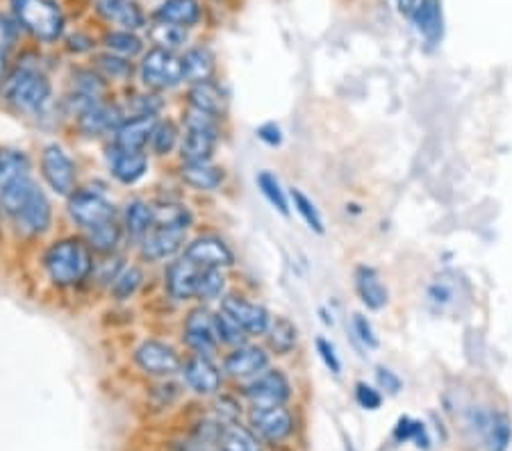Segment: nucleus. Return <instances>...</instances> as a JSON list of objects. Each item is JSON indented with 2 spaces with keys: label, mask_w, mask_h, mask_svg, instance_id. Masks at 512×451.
I'll return each mask as SVG.
<instances>
[{
  "label": "nucleus",
  "mask_w": 512,
  "mask_h": 451,
  "mask_svg": "<svg viewBox=\"0 0 512 451\" xmlns=\"http://www.w3.org/2000/svg\"><path fill=\"white\" fill-rule=\"evenodd\" d=\"M64 60L57 51L26 44L0 85V112L51 137L64 135L60 114V73Z\"/></svg>",
  "instance_id": "nucleus-1"
},
{
  "label": "nucleus",
  "mask_w": 512,
  "mask_h": 451,
  "mask_svg": "<svg viewBox=\"0 0 512 451\" xmlns=\"http://www.w3.org/2000/svg\"><path fill=\"white\" fill-rule=\"evenodd\" d=\"M28 258L32 278L44 297L57 301L94 297L92 278L98 256L80 233L60 228Z\"/></svg>",
  "instance_id": "nucleus-2"
},
{
  "label": "nucleus",
  "mask_w": 512,
  "mask_h": 451,
  "mask_svg": "<svg viewBox=\"0 0 512 451\" xmlns=\"http://www.w3.org/2000/svg\"><path fill=\"white\" fill-rule=\"evenodd\" d=\"M117 187L107 176H87L69 199L60 203L62 224L85 237L96 256L130 251L119 221Z\"/></svg>",
  "instance_id": "nucleus-3"
},
{
  "label": "nucleus",
  "mask_w": 512,
  "mask_h": 451,
  "mask_svg": "<svg viewBox=\"0 0 512 451\" xmlns=\"http://www.w3.org/2000/svg\"><path fill=\"white\" fill-rule=\"evenodd\" d=\"M28 44L57 51L66 30L73 26L71 0H5Z\"/></svg>",
  "instance_id": "nucleus-4"
},
{
  "label": "nucleus",
  "mask_w": 512,
  "mask_h": 451,
  "mask_svg": "<svg viewBox=\"0 0 512 451\" xmlns=\"http://www.w3.org/2000/svg\"><path fill=\"white\" fill-rule=\"evenodd\" d=\"M7 228H10V251L28 256L39 244H44L48 237L64 228L60 201L44 185H39L28 203L14 217L7 219Z\"/></svg>",
  "instance_id": "nucleus-5"
},
{
  "label": "nucleus",
  "mask_w": 512,
  "mask_h": 451,
  "mask_svg": "<svg viewBox=\"0 0 512 451\" xmlns=\"http://www.w3.org/2000/svg\"><path fill=\"white\" fill-rule=\"evenodd\" d=\"M35 158L39 183L60 203L69 199L87 178L85 162H82L78 149H73L71 139L64 135L41 139L35 146Z\"/></svg>",
  "instance_id": "nucleus-6"
},
{
  "label": "nucleus",
  "mask_w": 512,
  "mask_h": 451,
  "mask_svg": "<svg viewBox=\"0 0 512 451\" xmlns=\"http://www.w3.org/2000/svg\"><path fill=\"white\" fill-rule=\"evenodd\" d=\"M39 185L35 149L26 144L0 142V203L5 217H14Z\"/></svg>",
  "instance_id": "nucleus-7"
},
{
  "label": "nucleus",
  "mask_w": 512,
  "mask_h": 451,
  "mask_svg": "<svg viewBox=\"0 0 512 451\" xmlns=\"http://www.w3.org/2000/svg\"><path fill=\"white\" fill-rule=\"evenodd\" d=\"M114 89L89 62H66L60 73V114L64 128L80 112L112 98Z\"/></svg>",
  "instance_id": "nucleus-8"
},
{
  "label": "nucleus",
  "mask_w": 512,
  "mask_h": 451,
  "mask_svg": "<svg viewBox=\"0 0 512 451\" xmlns=\"http://www.w3.org/2000/svg\"><path fill=\"white\" fill-rule=\"evenodd\" d=\"M183 360L185 351L178 340L160 333L139 335L128 349V365L142 381L176 379Z\"/></svg>",
  "instance_id": "nucleus-9"
},
{
  "label": "nucleus",
  "mask_w": 512,
  "mask_h": 451,
  "mask_svg": "<svg viewBox=\"0 0 512 451\" xmlns=\"http://www.w3.org/2000/svg\"><path fill=\"white\" fill-rule=\"evenodd\" d=\"M178 119L183 123V144L176 162H212L219 158L221 146L226 142L228 123L214 119L210 114L180 108Z\"/></svg>",
  "instance_id": "nucleus-10"
},
{
  "label": "nucleus",
  "mask_w": 512,
  "mask_h": 451,
  "mask_svg": "<svg viewBox=\"0 0 512 451\" xmlns=\"http://www.w3.org/2000/svg\"><path fill=\"white\" fill-rule=\"evenodd\" d=\"M128 114L123 110V103L119 94L107 98L103 103H96L92 108L80 112L76 119L69 121L64 128V137H69L76 144H89V146H103L112 139L114 130L121 126V121Z\"/></svg>",
  "instance_id": "nucleus-11"
},
{
  "label": "nucleus",
  "mask_w": 512,
  "mask_h": 451,
  "mask_svg": "<svg viewBox=\"0 0 512 451\" xmlns=\"http://www.w3.org/2000/svg\"><path fill=\"white\" fill-rule=\"evenodd\" d=\"M137 85L162 96H180L185 89L183 62L180 53L148 46L137 60Z\"/></svg>",
  "instance_id": "nucleus-12"
},
{
  "label": "nucleus",
  "mask_w": 512,
  "mask_h": 451,
  "mask_svg": "<svg viewBox=\"0 0 512 451\" xmlns=\"http://www.w3.org/2000/svg\"><path fill=\"white\" fill-rule=\"evenodd\" d=\"M176 340L185 354L219 358L221 347L214 331V308L192 303L180 310L176 317Z\"/></svg>",
  "instance_id": "nucleus-13"
},
{
  "label": "nucleus",
  "mask_w": 512,
  "mask_h": 451,
  "mask_svg": "<svg viewBox=\"0 0 512 451\" xmlns=\"http://www.w3.org/2000/svg\"><path fill=\"white\" fill-rule=\"evenodd\" d=\"M101 158L105 176L117 190L137 192L153 176L155 160L148 151H123L112 144L101 146Z\"/></svg>",
  "instance_id": "nucleus-14"
},
{
  "label": "nucleus",
  "mask_w": 512,
  "mask_h": 451,
  "mask_svg": "<svg viewBox=\"0 0 512 451\" xmlns=\"http://www.w3.org/2000/svg\"><path fill=\"white\" fill-rule=\"evenodd\" d=\"M171 180L189 199H210L219 196L230 183L228 169L219 160L212 162H173Z\"/></svg>",
  "instance_id": "nucleus-15"
},
{
  "label": "nucleus",
  "mask_w": 512,
  "mask_h": 451,
  "mask_svg": "<svg viewBox=\"0 0 512 451\" xmlns=\"http://www.w3.org/2000/svg\"><path fill=\"white\" fill-rule=\"evenodd\" d=\"M183 256L201 269H226V272H235L239 265L237 251L228 237L217 231V228L208 226H201L189 237Z\"/></svg>",
  "instance_id": "nucleus-16"
},
{
  "label": "nucleus",
  "mask_w": 512,
  "mask_h": 451,
  "mask_svg": "<svg viewBox=\"0 0 512 451\" xmlns=\"http://www.w3.org/2000/svg\"><path fill=\"white\" fill-rule=\"evenodd\" d=\"M178 379L183 383L187 397L203 401V404H208L210 399L221 395V392L228 388L226 374L224 369H221L219 358L212 356L185 354Z\"/></svg>",
  "instance_id": "nucleus-17"
},
{
  "label": "nucleus",
  "mask_w": 512,
  "mask_h": 451,
  "mask_svg": "<svg viewBox=\"0 0 512 451\" xmlns=\"http://www.w3.org/2000/svg\"><path fill=\"white\" fill-rule=\"evenodd\" d=\"M192 235L194 233H187V231H183V228L155 221V226L148 231V235L144 237V240H139L135 246H132L130 253H132V258L144 262L146 267L160 269L162 265H167V262H171L173 258L183 256L185 246Z\"/></svg>",
  "instance_id": "nucleus-18"
},
{
  "label": "nucleus",
  "mask_w": 512,
  "mask_h": 451,
  "mask_svg": "<svg viewBox=\"0 0 512 451\" xmlns=\"http://www.w3.org/2000/svg\"><path fill=\"white\" fill-rule=\"evenodd\" d=\"M221 369H224L228 385H244L253 381L255 376H260L264 369L274 365V356L269 354V349L264 347L262 340H249L239 347L221 351L219 356Z\"/></svg>",
  "instance_id": "nucleus-19"
},
{
  "label": "nucleus",
  "mask_w": 512,
  "mask_h": 451,
  "mask_svg": "<svg viewBox=\"0 0 512 451\" xmlns=\"http://www.w3.org/2000/svg\"><path fill=\"white\" fill-rule=\"evenodd\" d=\"M87 16L98 28L146 32L151 26V7H146L144 0H94Z\"/></svg>",
  "instance_id": "nucleus-20"
},
{
  "label": "nucleus",
  "mask_w": 512,
  "mask_h": 451,
  "mask_svg": "<svg viewBox=\"0 0 512 451\" xmlns=\"http://www.w3.org/2000/svg\"><path fill=\"white\" fill-rule=\"evenodd\" d=\"M198 276H201V267H196L185 256H178L158 269V278L155 281H158V292L162 297L171 306L183 310L196 303Z\"/></svg>",
  "instance_id": "nucleus-21"
},
{
  "label": "nucleus",
  "mask_w": 512,
  "mask_h": 451,
  "mask_svg": "<svg viewBox=\"0 0 512 451\" xmlns=\"http://www.w3.org/2000/svg\"><path fill=\"white\" fill-rule=\"evenodd\" d=\"M239 397L246 406H289L294 399V385L283 367L271 365L253 381L237 385Z\"/></svg>",
  "instance_id": "nucleus-22"
},
{
  "label": "nucleus",
  "mask_w": 512,
  "mask_h": 451,
  "mask_svg": "<svg viewBox=\"0 0 512 451\" xmlns=\"http://www.w3.org/2000/svg\"><path fill=\"white\" fill-rule=\"evenodd\" d=\"M219 310H224L235 324L242 326L251 340H262L264 333L269 331L271 319H274V313L260 299L251 297L249 292L239 290V287H233V292L219 303Z\"/></svg>",
  "instance_id": "nucleus-23"
},
{
  "label": "nucleus",
  "mask_w": 512,
  "mask_h": 451,
  "mask_svg": "<svg viewBox=\"0 0 512 451\" xmlns=\"http://www.w3.org/2000/svg\"><path fill=\"white\" fill-rule=\"evenodd\" d=\"M119 221L128 249H132L155 226V201L151 192L137 190L123 194L119 201Z\"/></svg>",
  "instance_id": "nucleus-24"
},
{
  "label": "nucleus",
  "mask_w": 512,
  "mask_h": 451,
  "mask_svg": "<svg viewBox=\"0 0 512 451\" xmlns=\"http://www.w3.org/2000/svg\"><path fill=\"white\" fill-rule=\"evenodd\" d=\"M151 287H158L153 269L130 256L126 267L121 269L119 276L114 278V283L110 285V290L105 292V299L110 306H132L135 301L144 299L146 294L151 292Z\"/></svg>",
  "instance_id": "nucleus-25"
},
{
  "label": "nucleus",
  "mask_w": 512,
  "mask_h": 451,
  "mask_svg": "<svg viewBox=\"0 0 512 451\" xmlns=\"http://www.w3.org/2000/svg\"><path fill=\"white\" fill-rule=\"evenodd\" d=\"M178 105L180 108H189V110L210 114V117L228 123L230 92H228L226 82L221 78L194 82V85H187L183 92H180Z\"/></svg>",
  "instance_id": "nucleus-26"
},
{
  "label": "nucleus",
  "mask_w": 512,
  "mask_h": 451,
  "mask_svg": "<svg viewBox=\"0 0 512 451\" xmlns=\"http://www.w3.org/2000/svg\"><path fill=\"white\" fill-rule=\"evenodd\" d=\"M244 422L262 445H280L294 433V415L289 406H249Z\"/></svg>",
  "instance_id": "nucleus-27"
},
{
  "label": "nucleus",
  "mask_w": 512,
  "mask_h": 451,
  "mask_svg": "<svg viewBox=\"0 0 512 451\" xmlns=\"http://www.w3.org/2000/svg\"><path fill=\"white\" fill-rule=\"evenodd\" d=\"M212 7L205 0H158L151 5V21L173 23L185 30L196 32L205 30L210 23Z\"/></svg>",
  "instance_id": "nucleus-28"
},
{
  "label": "nucleus",
  "mask_w": 512,
  "mask_h": 451,
  "mask_svg": "<svg viewBox=\"0 0 512 451\" xmlns=\"http://www.w3.org/2000/svg\"><path fill=\"white\" fill-rule=\"evenodd\" d=\"M180 144H183V123L176 112H167L155 119V126L148 139V155L155 164H173L178 160Z\"/></svg>",
  "instance_id": "nucleus-29"
},
{
  "label": "nucleus",
  "mask_w": 512,
  "mask_h": 451,
  "mask_svg": "<svg viewBox=\"0 0 512 451\" xmlns=\"http://www.w3.org/2000/svg\"><path fill=\"white\" fill-rule=\"evenodd\" d=\"M98 51H101V28L92 21H73L57 46L64 62H89Z\"/></svg>",
  "instance_id": "nucleus-30"
},
{
  "label": "nucleus",
  "mask_w": 512,
  "mask_h": 451,
  "mask_svg": "<svg viewBox=\"0 0 512 451\" xmlns=\"http://www.w3.org/2000/svg\"><path fill=\"white\" fill-rule=\"evenodd\" d=\"M180 62H183V76L185 87L194 85V82H205L221 78V64L219 55L214 51V46L205 39H196L192 46H187L180 53Z\"/></svg>",
  "instance_id": "nucleus-31"
},
{
  "label": "nucleus",
  "mask_w": 512,
  "mask_h": 451,
  "mask_svg": "<svg viewBox=\"0 0 512 451\" xmlns=\"http://www.w3.org/2000/svg\"><path fill=\"white\" fill-rule=\"evenodd\" d=\"M89 64L101 73L107 85H110L114 92H123L132 85H137V62L128 60V57L114 55L110 51H98Z\"/></svg>",
  "instance_id": "nucleus-32"
},
{
  "label": "nucleus",
  "mask_w": 512,
  "mask_h": 451,
  "mask_svg": "<svg viewBox=\"0 0 512 451\" xmlns=\"http://www.w3.org/2000/svg\"><path fill=\"white\" fill-rule=\"evenodd\" d=\"M119 98L123 103V110H126L128 117H151L158 119L162 114L171 112V98L148 92V89L132 85L128 89L119 92Z\"/></svg>",
  "instance_id": "nucleus-33"
},
{
  "label": "nucleus",
  "mask_w": 512,
  "mask_h": 451,
  "mask_svg": "<svg viewBox=\"0 0 512 451\" xmlns=\"http://www.w3.org/2000/svg\"><path fill=\"white\" fill-rule=\"evenodd\" d=\"M299 340H301L299 326H296L287 315H274L269 331L264 333L262 344L269 349L271 356L283 358V356L294 354L296 347H299Z\"/></svg>",
  "instance_id": "nucleus-34"
},
{
  "label": "nucleus",
  "mask_w": 512,
  "mask_h": 451,
  "mask_svg": "<svg viewBox=\"0 0 512 451\" xmlns=\"http://www.w3.org/2000/svg\"><path fill=\"white\" fill-rule=\"evenodd\" d=\"M101 48L114 55L128 57V60H139L146 53L148 41L144 32L123 30V28H101Z\"/></svg>",
  "instance_id": "nucleus-35"
},
{
  "label": "nucleus",
  "mask_w": 512,
  "mask_h": 451,
  "mask_svg": "<svg viewBox=\"0 0 512 451\" xmlns=\"http://www.w3.org/2000/svg\"><path fill=\"white\" fill-rule=\"evenodd\" d=\"M467 299V290L462 278L453 272H444L435 276V281L428 287V303L440 313L456 310L460 301Z\"/></svg>",
  "instance_id": "nucleus-36"
},
{
  "label": "nucleus",
  "mask_w": 512,
  "mask_h": 451,
  "mask_svg": "<svg viewBox=\"0 0 512 451\" xmlns=\"http://www.w3.org/2000/svg\"><path fill=\"white\" fill-rule=\"evenodd\" d=\"M353 283L362 306L367 310H383L387 306V301H390V294H387L383 278L374 267H367V265L355 267Z\"/></svg>",
  "instance_id": "nucleus-37"
},
{
  "label": "nucleus",
  "mask_w": 512,
  "mask_h": 451,
  "mask_svg": "<svg viewBox=\"0 0 512 451\" xmlns=\"http://www.w3.org/2000/svg\"><path fill=\"white\" fill-rule=\"evenodd\" d=\"M153 126L155 119L151 117H126L121 121V126L114 130L107 144L123 151H148V139H151Z\"/></svg>",
  "instance_id": "nucleus-38"
},
{
  "label": "nucleus",
  "mask_w": 512,
  "mask_h": 451,
  "mask_svg": "<svg viewBox=\"0 0 512 451\" xmlns=\"http://www.w3.org/2000/svg\"><path fill=\"white\" fill-rule=\"evenodd\" d=\"M233 287V272H226V269H201L196 287V303L219 308V303L233 292Z\"/></svg>",
  "instance_id": "nucleus-39"
},
{
  "label": "nucleus",
  "mask_w": 512,
  "mask_h": 451,
  "mask_svg": "<svg viewBox=\"0 0 512 451\" xmlns=\"http://www.w3.org/2000/svg\"><path fill=\"white\" fill-rule=\"evenodd\" d=\"M28 41L23 37L19 23L14 21V16L7 12L5 5H0V85L10 71L14 55L26 46Z\"/></svg>",
  "instance_id": "nucleus-40"
},
{
  "label": "nucleus",
  "mask_w": 512,
  "mask_h": 451,
  "mask_svg": "<svg viewBox=\"0 0 512 451\" xmlns=\"http://www.w3.org/2000/svg\"><path fill=\"white\" fill-rule=\"evenodd\" d=\"M144 35H146L148 46L164 48V51H171V53H183L187 46H192L196 41V35L192 30L173 26V23H160V21H151V26L146 28Z\"/></svg>",
  "instance_id": "nucleus-41"
},
{
  "label": "nucleus",
  "mask_w": 512,
  "mask_h": 451,
  "mask_svg": "<svg viewBox=\"0 0 512 451\" xmlns=\"http://www.w3.org/2000/svg\"><path fill=\"white\" fill-rule=\"evenodd\" d=\"M144 383H146V404L151 410H158V413L176 408L187 399V392L178 376L176 379L144 381Z\"/></svg>",
  "instance_id": "nucleus-42"
},
{
  "label": "nucleus",
  "mask_w": 512,
  "mask_h": 451,
  "mask_svg": "<svg viewBox=\"0 0 512 451\" xmlns=\"http://www.w3.org/2000/svg\"><path fill=\"white\" fill-rule=\"evenodd\" d=\"M255 185H258V192L264 196V201H267L280 217H289V212H292L289 190H285V185L280 183V178L274 174V171L269 169L258 171V176H255Z\"/></svg>",
  "instance_id": "nucleus-43"
},
{
  "label": "nucleus",
  "mask_w": 512,
  "mask_h": 451,
  "mask_svg": "<svg viewBox=\"0 0 512 451\" xmlns=\"http://www.w3.org/2000/svg\"><path fill=\"white\" fill-rule=\"evenodd\" d=\"M217 447L224 451H264L260 438L246 426V422H224Z\"/></svg>",
  "instance_id": "nucleus-44"
},
{
  "label": "nucleus",
  "mask_w": 512,
  "mask_h": 451,
  "mask_svg": "<svg viewBox=\"0 0 512 451\" xmlns=\"http://www.w3.org/2000/svg\"><path fill=\"white\" fill-rule=\"evenodd\" d=\"M130 256H132L130 251L112 253V256H98L96 269H94V278H92L94 297H103L105 299V292L110 290V285L114 283V278H117L121 269L126 267V262L130 260Z\"/></svg>",
  "instance_id": "nucleus-45"
},
{
  "label": "nucleus",
  "mask_w": 512,
  "mask_h": 451,
  "mask_svg": "<svg viewBox=\"0 0 512 451\" xmlns=\"http://www.w3.org/2000/svg\"><path fill=\"white\" fill-rule=\"evenodd\" d=\"M289 201H292V208H294L296 215L303 219V224L308 226L312 233H317V235L326 233L324 217H321L317 203L312 201L308 194L299 190V187H292V190H289Z\"/></svg>",
  "instance_id": "nucleus-46"
},
{
  "label": "nucleus",
  "mask_w": 512,
  "mask_h": 451,
  "mask_svg": "<svg viewBox=\"0 0 512 451\" xmlns=\"http://www.w3.org/2000/svg\"><path fill=\"white\" fill-rule=\"evenodd\" d=\"M412 19H415L419 32L428 41H437L442 37V12L437 0H421Z\"/></svg>",
  "instance_id": "nucleus-47"
},
{
  "label": "nucleus",
  "mask_w": 512,
  "mask_h": 451,
  "mask_svg": "<svg viewBox=\"0 0 512 451\" xmlns=\"http://www.w3.org/2000/svg\"><path fill=\"white\" fill-rule=\"evenodd\" d=\"M214 331H217V340H219L221 351L239 347V344H246L251 340L249 335L244 333V328L235 324L233 319H230L224 310H219V308H214Z\"/></svg>",
  "instance_id": "nucleus-48"
},
{
  "label": "nucleus",
  "mask_w": 512,
  "mask_h": 451,
  "mask_svg": "<svg viewBox=\"0 0 512 451\" xmlns=\"http://www.w3.org/2000/svg\"><path fill=\"white\" fill-rule=\"evenodd\" d=\"M510 436H512V426L508 422V417L494 415L490 426H487L485 431L487 451H506L510 445Z\"/></svg>",
  "instance_id": "nucleus-49"
},
{
  "label": "nucleus",
  "mask_w": 512,
  "mask_h": 451,
  "mask_svg": "<svg viewBox=\"0 0 512 451\" xmlns=\"http://www.w3.org/2000/svg\"><path fill=\"white\" fill-rule=\"evenodd\" d=\"M394 438L399 440V442L415 440L417 447H424V449H426L428 445H431V440H428V436H426L424 424L415 422V420H408V417H403V420H399V424H396Z\"/></svg>",
  "instance_id": "nucleus-50"
},
{
  "label": "nucleus",
  "mask_w": 512,
  "mask_h": 451,
  "mask_svg": "<svg viewBox=\"0 0 512 451\" xmlns=\"http://www.w3.org/2000/svg\"><path fill=\"white\" fill-rule=\"evenodd\" d=\"M315 347H317V354L321 358V363L326 365L328 372L340 376L342 374V360H340V356H337L335 344L330 342L328 338H324V335H319V338L315 340Z\"/></svg>",
  "instance_id": "nucleus-51"
},
{
  "label": "nucleus",
  "mask_w": 512,
  "mask_h": 451,
  "mask_svg": "<svg viewBox=\"0 0 512 451\" xmlns=\"http://www.w3.org/2000/svg\"><path fill=\"white\" fill-rule=\"evenodd\" d=\"M351 328H353L355 338H358L362 344H365L367 349H378V347H381V340H378L374 326H371V322H369L365 315L355 313L353 319H351Z\"/></svg>",
  "instance_id": "nucleus-52"
},
{
  "label": "nucleus",
  "mask_w": 512,
  "mask_h": 451,
  "mask_svg": "<svg viewBox=\"0 0 512 451\" xmlns=\"http://www.w3.org/2000/svg\"><path fill=\"white\" fill-rule=\"evenodd\" d=\"M355 401H358V406L365 410H378L383 406V395L381 390L374 388V385L360 381L355 383Z\"/></svg>",
  "instance_id": "nucleus-53"
},
{
  "label": "nucleus",
  "mask_w": 512,
  "mask_h": 451,
  "mask_svg": "<svg viewBox=\"0 0 512 451\" xmlns=\"http://www.w3.org/2000/svg\"><path fill=\"white\" fill-rule=\"evenodd\" d=\"M255 137H258L264 146H269V149H278V146H283L285 142L283 128H280L276 121L260 123V126L255 128Z\"/></svg>",
  "instance_id": "nucleus-54"
},
{
  "label": "nucleus",
  "mask_w": 512,
  "mask_h": 451,
  "mask_svg": "<svg viewBox=\"0 0 512 451\" xmlns=\"http://www.w3.org/2000/svg\"><path fill=\"white\" fill-rule=\"evenodd\" d=\"M376 381H378V385H381V390H387L390 395H396V392L401 390V379L392 372V369L378 367L376 369Z\"/></svg>",
  "instance_id": "nucleus-55"
},
{
  "label": "nucleus",
  "mask_w": 512,
  "mask_h": 451,
  "mask_svg": "<svg viewBox=\"0 0 512 451\" xmlns=\"http://www.w3.org/2000/svg\"><path fill=\"white\" fill-rule=\"evenodd\" d=\"M5 251H10V228H7V217L3 203H0V253Z\"/></svg>",
  "instance_id": "nucleus-56"
},
{
  "label": "nucleus",
  "mask_w": 512,
  "mask_h": 451,
  "mask_svg": "<svg viewBox=\"0 0 512 451\" xmlns=\"http://www.w3.org/2000/svg\"><path fill=\"white\" fill-rule=\"evenodd\" d=\"M419 3H421V0H396V5H399V10H401L403 14H408V16L415 14Z\"/></svg>",
  "instance_id": "nucleus-57"
},
{
  "label": "nucleus",
  "mask_w": 512,
  "mask_h": 451,
  "mask_svg": "<svg viewBox=\"0 0 512 451\" xmlns=\"http://www.w3.org/2000/svg\"><path fill=\"white\" fill-rule=\"evenodd\" d=\"M205 3H208L210 7H221V5H226L228 0H205Z\"/></svg>",
  "instance_id": "nucleus-58"
},
{
  "label": "nucleus",
  "mask_w": 512,
  "mask_h": 451,
  "mask_svg": "<svg viewBox=\"0 0 512 451\" xmlns=\"http://www.w3.org/2000/svg\"><path fill=\"white\" fill-rule=\"evenodd\" d=\"M82 3H87V7H89V5H92V3H94V0H82Z\"/></svg>",
  "instance_id": "nucleus-59"
},
{
  "label": "nucleus",
  "mask_w": 512,
  "mask_h": 451,
  "mask_svg": "<svg viewBox=\"0 0 512 451\" xmlns=\"http://www.w3.org/2000/svg\"><path fill=\"white\" fill-rule=\"evenodd\" d=\"M210 451H224V449H219V447H214V449H210Z\"/></svg>",
  "instance_id": "nucleus-60"
}]
</instances>
